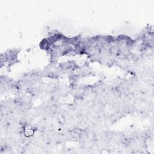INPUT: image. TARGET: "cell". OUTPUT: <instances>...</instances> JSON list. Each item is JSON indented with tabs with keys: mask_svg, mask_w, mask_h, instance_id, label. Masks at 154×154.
Returning a JSON list of instances; mask_svg holds the SVG:
<instances>
[{
	"mask_svg": "<svg viewBox=\"0 0 154 154\" xmlns=\"http://www.w3.org/2000/svg\"><path fill=\"white\" fill-rule=\"evenodd\" d=\"M24 132H25V135L26 136H31V135H33L34 134V129H32L30 126L27 125L25 127V129H24Z\"/></svg>",
	"mask_w": 154,
	"mask_h": 154,
	"instance_id": "1",
	"label": "cell"
}]
</instances>
